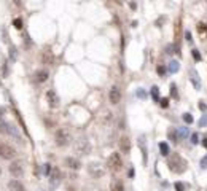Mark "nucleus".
<instances>
[{"instance_id": "29", "label": "nucleus", "mask_w": 207, "mask_h": 191, "mask_svg": "<svg viewBox=\"0 0 207 191\" xmlns=\"http://www.w3.org/2000/svg\"><path fill=\"white\" fill-rule=\"evenodd\" d=\"M198 142H199V135L196 134V132H194V134L191 135V143H193V145H196Z\"/></svg>"}, {"instance_id": "15", "label": "nucleus", "mask_w": 207, "mask_h": 191, "mask_svg": "<svg viewBox=\"0 0 207 191\" xmlns=\"http://www.w3.org/2000/svg\"><path fill=\"white\" fill-rule=\"evenodd\" d=\"M110 190L112 191H124V185L120 178H112L110 182Z\"/></svg>"}, {"instance_id": "16", "label": "nucleus", "mask_w": 207, "mask_h": 191, "mask_svg": "<svg viewBox=\"0 0 207 191\" xmlns=\"http://www.w3.org/2000/svg\"><path fill=\"white\" fill-rule=\"evenodd\" d=\"M8 190L10 191H24V185L19 180H11V182H8Z\"/></svg>"}, {"instance_id": "24", "label": "nucleus", "mask_w": 207, "mask_h": 191, "mask_svg": "<svg viewBox=\"0 0 207 191\" xmlns=\"http://www.w3.org/2000/svg\"><path fill=\"white\" fill-rule=\"evenodd\" d=\"M169 137L172 142H178V134H177V131H169Z\"/></svg>"}, {"instance_id": "26", "label": "nucleus", "mask_w": 207, "mask_h": 191, "mask_svg": "<svg viewBox=\"0 0 207 191\" xmlns=\"http://www.w3.org/2000/svg\"><path fill=\"white\" fill-rule=\"evenodd\" d=\"M175 191H185V185L182 182H175Z\"/></svg>"}, {"instance_id": "20", "label": "nucleus", "mask_w": 207, "mask_h": 191, "mask_svg": "<svg viewBox=\"0 0 207 191\" xmlns=\"http://www.w3.org/2000/svg\"><path fill=\"white\" fill-rule=\"evenodd\" d=\"M159 151H161L163 156H167V155H169V145H167L166 142H161L159 143Z\"/></svg>"}, {"instance_id": "2", "label": "nucleus", "mask_w": 207, "mask_h": 191, "mask_svg": "<svg viewBox=\"0 0 207 191\" xmlns=\"http://www.w3.org/2000/svg\"><path fill=\"white\" fill-rule=\"evenodd\" d=\"M54 140H56V145L57 147H67L70 145V142H72V135H70V132L67 129H57L56 134H54Z\"/></svg>"}, {"instance_id": "18", "label": "nucleus", "mask_w": 207, "mask_h": 191, "mask_svg": "<svg viewBox=\"0 0 207 191\" xmlns=\"http://www.w3.org/2000/svg\"><path fill=\"white\" fill-rule=\"evenodd\" d=\"M190 75H191V80H193L194 88L199 89V88H201V81H199V78H198V73L194 72V70H191V72H190Z\"/></svg>"}, {"instance_id": "36", "label": "nucleus", "mask_w": 207, "mask_h": 191, "mask_svg": "<svg viewBox=\"0 0 207 191\" xmlns=\"http://www.w3.org/2000/svg\"><path fill=\"white\" fill-rule=\"evenodd\" d=\"M199 108H201V110H202V112H206V108H207V105H206L204 102H201V104H199Z\"/></svg>"}, {"instance_id": "31", "label": "nucleus", "mask_w": 207, "mask_h": 191, "mask_svg": "<svg viewBox=\"0 0 207 191\" xmlns=\"http://www.w3.org/2000/svg\"><path fill=\"white\" fill-rule=\"evenodd\" d=\"M201 169H207V156L201 159Z\"/></svg>"}, {"instance_id": "37", "label": "nucleus", "mask_w": 207, "mask_h": 191, "mask_svg": "<svg viewBox=\"0 0 207 191\" xmlns=\"http://www.w3.org/2000/svg\"><path fill=\"white\" fill-rule=\"evenodd\" d=\"M185 37H186V40H188V41H191V40H193V38H191V34L188 32V30L185 32Z\"/></svg>"}, {"instance_id": "38", "label": "nucleus", "mask_w": 207, "mask_h": 191, "mask_svg": "<svg viewBox=\"0 0 207 191\" xmlns=\"http://www.w3.org/2000/svg\"><path fill=\"white\" fill-rule=\"evenodd\" d=\"M137 96H139V97H145V92H143L142 89H139V91H137Z\"/></svg>"}, {"instance_id": "32", "label": "nucleus", "mask_w": 207, "mask_h": 191, "mask_svg": "<svg viewBox=\"0 0 207 191\" xmlns=\"http://www.w3.org/2000/svg\"><path fill=\"white\" fill-rule=\"evenodd\" d=\"M159 102H161V107H163V108H167V107H169V100H167V99H161Z\"/></svg>"}, {"instance_id": "34", "label": "nucleus", "mask_w": 207, "mask_h": 191, "mask_svg": "<svg viewBox=\"0 0 207 191\" xmlns=\"http://www.w3.org/2000/svg\"><path fill=\"white\" fill-rule=\"evenodd\" d=\"M51 169H53L51 164H45V174H46V175H49V174H51Z\"/></svg>"}, {"instance_id": "33", "label": "nucleus", "mask_w": 207, "mask_h": 191, "mask_svg": "<svg viewBox=\"0 0 207 191\" xmlns=\"http://www.w3.org/2000/svg\"><path fill=\"white\" fill-rule=\"evenodd\" d=\"M156 72H158L159 75H164V73H166V67H163V65H159V67L156 69Z\"/></svg>"}, {"instance_id": "5", "label": "nucleus", "mask_w": 207, "mask_h": 191, "mask_svg": "<svg viewBox=\"0 0 207 191\" xmlns=\"http://www.w3.org/2000/svg\"><path fill=\"white\" fill-rule=\"evenodd\" d=\"M88 174L91 175L92 178H100V177H104V174H105V167L97 161L89 162L88 164Z\"/></svg>"}, {"instance_id": "40", "label": "nucleus", "mask_w": 207, "mask_h": 191, "mask_svg": "<svg viewBox=\"0 0 207 191\" xmlns=\"http://www.w3.org/2000/svg\"><path fill=\"white\" fill-rule=\"evenodd\" d=\"M3 113H5V108H3V107H0V121H2V116H3Z\"/></svg>"}, {"instance_id": "17", "label": "nucleus", "mask_w": 207, "mask_h": 191, "mask_svg": "<svg viewBox=\"0 0 207 191\" xmlns=\"http://www.w3.org/2000/svg\"><path fill=\"white\" fill-rule=\"evenodd\" d=\"M48 70H38L37 73H35V80L38 81V83H43V81L48 80Z\"/></svg>"}, {"instance_id": "39", "label": "nucleus", "mask_w": 207, "mask_h": 191, "mask_svg": "<svg viewBox=\"0 0 207 191\" xmlns=\"http://www.w3.org/2000/svg\"><path fill=\"white\" fill-rule=\"evenodd\" d=\"M202 147H204V148H207V135H206L204 139H202Z\"/></svg>"}, {"instance_id": "19", "label": "nucleus", "mask_w": 207, "mask_h": 191, "mask_svg": "<svg viewBox=\"0 0 207 191\" xmlns=\"http://www.w3.org/2000/svg\"><path fill=\"white\" fill-rule=\"evenodd\" d=\"M167 69H169L170 73H177L178 69H180V65H178L177 61H170V62H169V67H167Z\"/></svg>"}, {"instance_id": "9", "label": "nucleus", "mask_w": 207, "mask_h": 191, "mask_svg": "<svg viewBox=\"0 0 207 191\" xmlns=\"http://www.w3.org/2000/svg\"><path fill=\"white\" fill-rule=\"evenodd\" d=\"M48 177H49V185H51V186H57V185L61 183V180H62V172H61V169L54 166L53 169H51V174H49Z\"/></svg>"}, {"instance_id": "28", "label": "nucleus", "mask_w": 207, "mask_h": 191, "mask_svg": "<svg viewBox=\"0 0 207 191\" xmlns=\"http://www.w3.org/2000/svg\"><path fill=\"white\" fill-rule=\"evenodd\" d=\"M206 124H207V115H204L201 119H199V127H204Z\"/></svg>"}, {"instance_id": "23", "label": "nucleus", "mask_w": 207, "mask_h": 191, "mask_svg": "<svg viewBox=\"0 0 207 191\" xmlns=\"http://www.w3.org/2000/svg\"><path fill=\"white\" fill-rule=\"evenodd\" d=\"M177 134H178V137H180V139H183V137L188 135V129H186V127H180V129L177 131Z\"/></svg>"}, {"instance_id": "30", "label": "nucleus", "mask_w": 207, "mask_h": 191, "mask_svg": "<svg viewBox=\"0 0 207 191\" xmlns=\"http://www.w3.org/2000/svg\"><path fill=\"white\" fill-rule=\"evenodd\" d=\"M191 53H193V57H194L196 61H201V53H199L198 49H193Z\"/></svg>"}, {"instance_id": "8", "label": "nucleus", "mask_w": 207, "mask_h": 191, "mask_svg": "<svg viewBox=\"0 0 207 191\" xmlns=\"http://www.w3.org/2000/svg\"><path fill=\"white\" fill-rule=\"evenodd\" d=\"M0 134H6V135H14L16 139H19V134H18V131H16V127H13L10 123H6V121H0Z\"/></svg>"}, {"instance_id": "21", "label": "nucleus", "mask_w": 207, "mask_h": 191, "mask_svg": "<svg viewBox=\"0 0 207 191\" xmlns=\"http://www.w3.org/2000/svg\"><path fill=\"white\" fill-rule=\"evenodd\" d=\"M151 97H153L155 102H159V89H158V86L151 88Z\"/></svg>"}, {"instance_id": "10", "label": "nucleus", "mask_w": 207, "mask_h": 191, "mask_svg": "<svg viewBox=\"0 0 207 191\" xmlns=\"http://www.w3.org/2000/svg\"><path fill=\"white\" fill-rule=\"evenodd\" d=\"M46 99H48V105L51 108H56V107H59V96L56 94V91H53V89H49L48 92H46Z\"/></svg>"}, {"instance_id": "25", "label": "nucleus", "mask_w": 207, "mask_h": 191, "mask_svg": "<svg viewBox=\"0 0 207 191\" xmlns=\"http://www.w3.org/2000/svg\"><path fill=\"white\" fill-rule=\"evenodd\" d=\"M170 94H172L174 99H178V94H177V86H175V84H170Z\"/></svg>"}, {"instance_id": "35", "label": "nucleus", "mask_w": 207, "mask_h": 191, "mask_svg": "<svg viewBox=\"0 0 207 191\" xmlns=\"http://www.w3.org/2000/svg\"><path fill=\"white\" fill-rule=\"evenodd\" d=\"M172 49H174V46H172V45H167V48H166V53H167V54H170V53H174V51H172Z\"/></svg>"}, {"instance_id": "27", "label": "nucleus", "mask_w": 207, "mask_h": 191, "mask_svg": "<svg viewBox=\"0 0 207 191\" xmlns=\"http://www.w3.org/2000/svg\"><path fill=\"white\" fill-rule=\"evenodd\" d=\"M13 24H14V27H16V29H21L22 27V21H21V18H16L13 21Z\"/></svg>"}, {"instance_id": "14", "label": "nucleus", "mask_w": 207, "mask_h": 191, "mask_svg": "<svg viewBox=\"0 0 207 191\" xmlns=\"http://www.w3.org/2000/svg\"><path fill=\"white\" fill-rule=\"evenodd\" d=\"M40 61L43 62L45 65H51V64H53V54H51V51H48V49L42 51V54H40Z\"/></svg>"}, {"instance_id": "13", "label": "nucleus", "mask_w": 207, "mask_h": 191, "mask_svg": "<svg viewBox=\"0 0 207 191\" xmlns=\"http://www.w3.org/2000/svg\"><path fill=\"white\" fill-rule=\"evenodd\" d=\"M120 148H121V151H123L124 155L129 153V151H131V140H129V137L123 135V137L120 139Z\"/></svg>"}, {"instance_id": "4", "label": "nucleus", "mask_w": 207, "mask_h": 191, "mask_svg": "<svg viewBox=\"0 0 207 191\" xmlns=\"http://www.w3.org/2000/svg\"><path fill=\"white\" fill-rule=\"evenodd\" d=\"M107 166L112 172H120L123 169V161H121V156L118 153H112L108 156V161H107Z\"/></svg>"}, {"instance_id": "12", "label": "nucleus", "mask_w": 207, "mask_h": 191, "mask_svg": "<svg viewBox=\"0 0 207 191\" xmlns=\"http://www.w3.org/2000/svg\"><path fill=\"white\" fill-rule=\"evenodd\" d=\"M108 99H110V104H113V105L120 104V100H121V92H120V89L116 88V86H112V88H110Z\"/></svg>"}, {"instance_id": "7", "label": "nucleus", "mask_w": 207, "mask_h": 191, "mask_svg": "<svg viewBox=\"0 0 207 191\" xmlns=\"http://www.w3.org/2000/svg\"><path fill=\"white\" fill-rule=\"evenodd\" d=\"M10 174L13 175V177L16 178H21L22 175H24V164H22V161H13L8 167Z\"/></svg>"}, {"instance_id": "1", "label": "nucleus", "mask_w": 207, "mask_h": 191, "mask_svg": "<svg viewBox=\"0 0 207 191\" xmlns=\"http://www.w3.org/2000/svg\"><path fill=\"white\" fill-rule=\"evenodd\" d=\"M169 169L175 174H182L186 170V161L183 159L180 155H172V158L169 159Z\"/></svg>"}, {"instance_id": "22", "label": "nucleus", "mask_w": 207, "mask_h": 191, "mask_svg": "<svg viewBox=\"0 0 207 191\" xmlns=\"http://www.w3.org/2000/svg\"><path fill=\"white\" fill-rule=\"evenodd\" d=\"M183 121L186 124H191L193 123V115H191V113H183Z\"/></svg>"}, {"instance_id": "6", "label": "nucleus", "mask_w": 207, "mask_h": 191, "mask_svg": "<svg viewBox=\"0 0 207 191\" xmlns=\"http://www.w3.org/2000/svg\"><path fill=\"white\" fill-rule=\"evenodd\" d=\"M0 158L6 159V161L14 159L16 158V150L11 145H8V143H0Z\"/></svg>"}, {"instance_id": "3", "label": "nucleus", "mask_w": 207, "mask_h": 191, "mask_svg": "<svg viewBox=\"0 0 207 191\" xmlns=\"http://www.w3.org/2000/svg\"><path fill=\"white\" fill-rule=\"evenodd\" d=\"M91 143L88 142L86 139H78L75 142V145H73V150H75V153H78L80 156H86V155L91 153Z\"/></svg>"}, {"instance_id": "11", "label": "nucleus", "mask_w": 207, "mask_h": 191, "mask_svg": "<svg viewBox=\"0 0 207 191\" xmlns=\"http://www.w3.org/2000/svg\"><path fill=\"white\" fill-rule=\"evenodd\" d=\"M64 166H67L69 169L78 170L81 167V162H80V159H77L73 156H67V158H64Z\"/></svg>"}]
</instances>
